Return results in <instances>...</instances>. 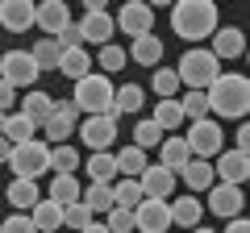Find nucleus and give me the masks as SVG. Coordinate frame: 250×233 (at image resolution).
<instances>
[{"label":"nucleus","instance_id":"f257e3e1","mask_svg":"<svg viewBox=\"0 0 250 233\" xmlns=\"http://www.w3.org/2000/svg\"><path fill=\"white\" fill-rule=\"evenodd\" d=\"M205 100H208V116L213 121H242L250 108V79L238 71H221L205 88Z\"/></svg>","mask_w":250,"mask_h":233},{"label":"nucleus","instance_id":"f03ea898","mask_svg":"<svg viewBox=\"0 0 250 233\" xmlns=\"http://www.w3.org/2000/svg\"><path fill=\"white\" fill-rule=\"evenodd\" d=\"M217 25H221V17H217L213 0H175L171 4V29L188 46H196L200 38H213Z\"/></svg>","mask_w":250,"mask_h":233},{"label":"nucleus","instance_id":"7ed1b4c3","mask_svg":"<svg viewBox=\"0 0 250 233\" xmlns=\"http://www.w3.org/2000/svg\"><path fill=\"white\" fill-rule=\"evenodd\" d=\"M175 75H179V88H188V92H205L208 83L221 75V63H217L205 46H188L184 58L175 63Z\"/></svg>","mask_w":250,"mask_h":233},{"label":"nucleus","instance_id":"20e7f679","mask_svg":"<svg viewBox=\"0 0 250 233\" xmlns=\"http://www.w3.org/2000/svg\"><path fill=\"white\" fill-rule=\"evenodd\" d=\"M71 104L80 108L83 116H108V104H113V79L100 75V71H88L83 79H75Z\"/></svg>","mask_w":250,"mask_h":233},{"label":"nucleus","instance_id":"39448f33","mask_svg":"<svg viewBox=\"0 0 250 233\" xmlns=\"http://www.w3.org/2000/svg\"><path fill=\"white\" fill-rule=\"evenodd\" d=\"M184 146H188V154H192V158L213 162L217 154L225 150V129H221V121H213V116H205V121H192V129H188Z\"/></svg>","mask_w":250,"mask_h":233},{"label":"nucleus","instance_id":"423d86ee","mask_svg":"<svg viewBox=\"0 0 250 233\" xmlns=\"http://www.w3.org/2000/svg\"><path fill=\"white\" fill-rule=\"evenodd\" d=\"M9 171H17V179H34L38 183V175L50 171V146H46L42 137H34V142H25V146H13Z\"/></svg>","mask_w":250,"mask_h":233},{"label":"nucleus","instance_id":"0eeeda50","mask_svg":"<svg viewBox=\"0 0 250 233\" xmlns=\"http://www.w3.org/2000/svg\"><path fill=\"white\" fill-rule=\"evenodd\" d=\"M75 29H80V42H92V46H108L113 42V13L100 4V0H88V9H83V17L75 21Z\"/></svg>","mask_w":250,"mask_h":233},{"label":"nucleus","instance_id":"6e6552de","mask_svg":"<svg viewBox=\"0 0 250 233\" xmlns=\"http://www.w3.org/2000/svg\"><path fill=\"white\" fill-rule=\"evenodd\" d=\"M38 75H42V71L34 67L29 50H4V54H0V79L9 83L13 92H17V88H25V92L38 88Z\"/></svg>","mask_w":250,"mask_h":233},{"label":"nucleus","instance_id":"1a4fd4ad","mask_svg":"<svg viewBox=\"0 0 250 233\" xmlns=\"http://www.w3.org/2000/svg\"><path fill=\"white\" fill-rule=\"evenodd\" d=\"M113 29H121L125 38L154 34V4H146V0H125L121 9H117V17H113Z\"/></svg>","mask_w":250,"mask_h":233},{"label":"nucleus","instance_id":"9d476101","mask_svg":"<svg viewBox=\"0 0 250 233\" xmlns=\"http://www.w3.org/2000/svg\"><path fill=\"white\" fill-rule=\"evenodd\" d=\"M80 142L88 146V154H108L117 142V121L113 116H83L80 125Z\"/></svg>","mask_w":250,"mask_h":233},{"label":"nucleus","instance_id":"9b49d317","mask_svg":"<svg viewBox=\"0 0 250 233\" xmlns=\"http://www.w3.org/2000/svg\"><path fill=\"white\" fill-rule=\"evenodd\" d=\"M75 125H80V108H75L71 100H54L50 116H46L38 129H42V134L50 137L54 146H62V137H71V134H75Z\"/></svg>","mask_w":250,"mask_h":233},{"label":"nucleus","instance_id":"f8f14e48","mask_svg":"<svg viewBox=\"0 0 250 233\" xmlns=\"http://www.w3.org/2000/svg\"><path fill=\"white\" fill-rule=\"evenodd\" d=\"M205 208L213 216H221V221H233V216H242V208H246V196H242V188H233V183H213Z\"/></svg>","mask_w":250,"mask_h":233},{"label":"nucleus","instance_id":"ddd939ff","mask_svg":"<svg viewBox=\"0 0 250 233\" xmlns=\"http://www.w3.org/2000/svg\"><path fill=\"white\" fill-rule=\"evenodd\" d=\"M213 175H217V183H233V188H242V183L250 179V154L221 150L217 162H213Z\"/></svg>","mask_w":250,"mask_h":233},{"label":"nucleus","instance_id":"4468645a","mask_svg":"<svg viewBox=\"0 0 250 233\" xmlns=\"http://www.w3.org/2000/svg\"><path fill=\"white\" fill-rule=\"evenodd\" d=\"M34 25L42 29L46 38H59L62 29L71 25V9H67L62 0H42V4H34Z\"/></svg>","mask_w":250,"mask_h":233},{"label":"nucleus","instance_id":"2eb2a0df","mask_svg":"<svg viewBox=\"0 0 250 233\" xmlns=\"http://www.w3.org/2000/svg\"><path fill=\"white\" fill-rule=\"evenodd\" d=\"M134 225H138V233H167L171 229L167 200H142V204L134 208Z\"/></svg>","mask_w":250,"mask_h":233},{"label":"nucleus","instance_id":"dca6fc26","mask_svg":"<svg viewBox=\"0 0 250 233\" xmlns=\"http://www.w3.org/2000/svg\"><path fill=\"white\" fill-rule=\"evenodd\" d=\"M175 171H167V167H146L142 175H138V188H142V196L146 200H171V192H175Z\"/></svg>","mask_w":250,"mask_h":233},{"label":"nucleus","instance_id":"f3484780","mask_svg":"<svg viewBox=\"0 0 250 233\" xmlns=\"http://www.w3.org/2000/svg\"><path fill=\"white\" fill-rule=\"evenodd\" d=\"M208 54H213L217 63H221V58H242V54H246V34H242L238 25H217Z\"/></svg>","mask_w":250,"mask_h":233},{"label":"nucleus","instance_id":"a211bd4d","mask_svg":"<svg viewBox=\"0 0 250 233\" xmlns=\"http://www.w3.org/2000/svg\"><path fill=\"white\" fill-rule=\"evenodd\" d=\"M175 179L188 183V196H200V192H208V188L217 183V175H213V162H205V158H188L184 167L175 171Z\"/></svg>","mask_w":250,"mask_h":233},{"label":"nucleus","instance_id":"6ab92c4d","mask_svg":"<svg viewBox=\"0 0 250 233\" xmlns=\"http://www.w3.org/2000/svg\"><path fill=\"white\" fill-rule=\"evenodd\" d=\"M0 25L9 29V34L34 29V4H29V0H4V4H0Z\"/></svg>","mask_w":250,"mask_h":233},{"label":"nucleus","instance_id":"aec40b11","mask_svg":"<svg viewBox=\"0 0 250 233\" xmlns=\"http://www.w3.org/2000/svg\"><path fill=\"white\" fill-rule=\"evenodd\" d=\"M0 137H4L9 146H25V142H34V137H38V125L29 121V116H21V113H4Z\"/></svg>","mask_w":250,"mask_h":233},{"label":"nucleus","instance_id":"412c9836","mask_svg":"<svg viewBox=\"0 0 250 233\" xmlns=\"http://www.w3.org/2000/svg\"><path fill=\"white\" fill-rule=\"evenodd\" d=\"M146 100V92L138 88V83H121V88H113V104H108V116L113 121H121L125 113H138Z\"/></svg>","mask_w":250,"mask_h":233},{"label":"nucleus","instance_id":"4be33fe9","mask_svg":"<svg viewBox=\"0 0 250 233\" xmlns=\"http://www.w3.org/2000/svg\"><path fill=\"white\" fill-rule=\"evenodd\" d=\"M167 208H171V225H184V229H196L200 216H205V204H200V196L167 200Z\"/></svg>","mask_w":250,"mask_h":233},{"label":"nucleus","instance_id":"5701e85b","mask_svg":"<svg viewBox=\"0 0 250 233\" xmlns=\"http://www.w3.org/2000/svg\"><path fill=\"white\" fill-rule=\"evenodd\" d=\"M113 162H117V179H138L150 162H146V150H138V146H121V150H113Z\"/></svg>","mask_w":250,"mask_h":233},{"label":"nucleus","instance_id":"b1692460","mask_svg":"<svg viewBox=\"0 0 250 233\" xmlns=\"http://www.w3.org/2000/svg\"><path fill=\"white\" fill-rule=\"evenodd\" d=\"M25 216L34 221V229H38V233H59V229H62V208L54 204V200H46V196L38 200V204L29 208Z\"/></svg>","mask_w":250,"mask_h":233},{"label":"nucleus","instance_id":"393cba45","mask_svg":"<svg viewBox=\"0 0 250 233\" xmlns=\"http://www.w3.org/2000/svg\"><path fill=\"white\" fill-rule=\"evenodd\" d=\"M4 200H9V204L17 208V213H29V208H34L38 200H42V188H38L34 179H13L9 188H4Z\"/></svg>","mask_w":250,"mask_h":233},{"label":"nucleus","instance_id":"a878e982","mask_svg":"<svg viewBox=\"0 0 250 233\" xmlns=\"http://www.w3.org/2000/svg\"><path fill=\"white\" fill-rule=\"evenodd\" d=\"M59 75H67V79H83V75L92 71V58H88V46H71V50L59 54V67H54Z\"/></svg>","mask_w":250,"mask_h":233},{"label":"nucleus","instance_id":"bb28decb","mask_svg":"<svg viewBox=\"0 0 250 233\" xmlns=\"http://www.w3.org/2000/svg\"><path fill=\"white\" fill-rule=\"evenodd\" d=\"M125 58H134L138 67H163V42L154 34H146V38H134V46H129V54Z\"/></svg>","mask_w":250,"mask_h":233},{"label":"nucleus","instance_id":"cd10ccee","mask_svg":"<svg viewBox=\"0 0 250 233\" xmlns=\"http://www.w3.org/2000/svg\"><path fill=\"white\" fill-rule=\"evenodd\" d=\"M50 108H54V96H50V92H42V88H29L17 113H21V116H29L34 125H42L46 116H50Z\"/></svg>","mask_w":250,"mask_h":233},{"label":"nucleus","instance_id":"c85d7f7f","mask_svg":"<svg viewBox=\"0 0 250 233\" xmlns=\"http://www.w3.org/2000/svg\"><path fill=\"white\" fill-rule=\"evenodd\" d=\"M80 196H83V188H80L75 175H54L50 179V196L46 200H54L59 208H67V204H80Z\"/></svg>","mask_w":250,"mask_h":233},{"label":"nucleus","instance_id":"c756f323","mask_svg":"<svg viewBox=\"0 0 250 233\" xmlns=\"http://www.w3.org/2000/svg\"><path fill=\"white\" fill-rule=\"evenodd\" d=\"M83 171H88V183H113V179H117V162H113V150H108V154H88Z\"/></svg>","mask_w":250,"mask_h":233},{"label":"nucleus","instance_id":"7c9ffc66","mask_svg":"<svg viewBox=\"0 0 250 233\" xmlns=\"http://www.w3.org/2000/svg\"><path fill=\"white\" fill-rule=\"evenodd\" d=\"M188 158H192V154H188L184 137H163V142H159V167H167V171H179Z\"/></svg>","mask_w":250,"mask_h":233},{"label":"nucleus","instance_id":"2f4dec72","mask_svg":"<svg viewBox=\"0 0 250 233\" xmlns=\"http://www.w3.org/2000/svg\"><path fill=\"white\" fill-rule=\"evenodd\" d=\"M150 121L163 129V134L179 129V125H184V108H179V100H159V104H154V113H150Z\"/></svg>","mask_w":250,"mask_h":233},{"label":"nucleus","instance_id":"473e14b6","mask_svg":"<svg viewBox=\"0 0 250 233\" xmlns=\"http://www.w3.org/2000/svg\"><path fill=\"white\" fill-rule=\"evenodd\" d=\"M59 54H62V46L54 42V38H38L34 50H29V58H34L38 71H54V67H59Z\"/></svg>","mask_w":250,"mask_h":233},{"label":"nucleus","instance_id":"72a5a7b5","mask_svg":"<svg viewBox=\"0 0 250 233\" xmlns=\"http://www.w3.org/2000/svg\"><path fill=\"white\" fill-rule=\"evenodd\" d=\"M80 150H75V146H50V171L54 175H75V171H80Z\"/></svg>","mask_w":250,"mask_h":233},{"label":"nucleus","instance_id":"f704fd0d","mask_svg":"<svg viewBox=\"0 0 250 233\" xmlns=\"http://www.w3.org/2000/svg\"><path fill=\"white\" fill-rule=\"evenodd\" d=\"M142 188H138V179H113V204L117 208H129L134 213L138 204H142Z\"/></svg>","mask_w":250,"mask_h":233},{"label":"nucleus","instance_id":"c9c22d12","mask_svg":"<svg viewBox=\"0 0 250 233\" xmlns=\"http://www.w3.org/2000/svg\"><path fill=\"white\" fill-rule=\"evenodd\" d=\"M80 200L92 208V216H96V213H108V208H113V183H88Z\"/></svg>","mask_w":250,"mask_h":233},{"label":"nucleus","instance_id":"e433bc0d","mask_svg":"<svg viewBox=\"0 0 250 233\" xmlns=\"http://www.w3.org/2000/svg\"><path fill=\"white\" fill-rule=\"evenodd\" d=\"M150 88H154V96H159V100H175V92H179V75H175V67H154Z\"/></svg>","mask_w":250,"mask_h":233},{"label":"nucleus","instance_id":"4c0bfd02","mask_svg":"<svg viewBox=\"0 0 250 233\" xmlns=\"http://www.w3.org/2000/svg\"><path fill=\"white\" fill-rule=\"evenodd\" d=\"M96 67H100V75H108V79H113V71H121V67H125V46H117V42L100 46Z\"/></svg>","mask_w":250,"mask_h":233},{"label":"nucleus","instance_id":"58836bf2","mask_svg":"<svg viewBox=\"0 0 250 233\" xmlns=\"http://www.w3.org/2000/svg\"><path fill=\"white\" fill-rule=\"evenodd\" d=\"M179 100V108H184V121L192 116V121H205L208 116V100H205V92H184V96H175Z\"/></svg>","mask_w":250,"mask_h":233},{"label":"nucleus","instance_id":"ea45409f","mask_svg":"<svg viewBox=\"0 0 250 233\" xmlns=\"http://www.w3.org/2000/svg\"><path fill=\"white\" fill-rule=\"evenodd\" d=\"M159 142H163V129L154 125L150 116L134 125V142H129V146H138V150H150V146H159Z\"/></svg>","mask_w":250,"mask_h":233},{"label":"nucleus","instance_id":"a19ab883","mask_svg":"<svg viewBox=\"0 0 250 233\" xmlns=\"http://www.w3.org/2000/svg\"><path fill=\"white\" fill-rule=\"evenodd\" d=\"M104 216H108V221H104V229H108V233H138L134 213H129V208H117V204H113Z\"/></svg>","mask_w":250,"mask_h":233},{"label":"nucleus","instance_id":"79ce46f5","mask_svg":"<svg viewBox=\"0 0 250 233\" xmlns=\"http://www.w3.org/2000/svg\"><path fill=\"white\" fill-rule=\"evenodd\" d=\"M62 225H67V229H75V233L88 229V225H92V208L83 204V200H80V204H67V208H62Z\"/></svg>","mask_w":250,"mask_h":233},{"label":"nucleus","instance_id":"37998d69","mask_svg":"<svg viewBox=\"0 0 250 233\" xmlns=\"http://www.w3.org/2000/svg\"><path fill=\"white\" fill-rule=\"evenodd\" d=\"M0 233H38V229H34V221H29L25 213H13V216L0 221Z\"/></svg>","mask_w":250,"mask_h":233},{"label":"nucleus","instance_id":"c03bdc74","mask_svg":"<svg viewBox=\"0 0 250 233\" xmlns=\"http://www.w3.org/2000/svg\"><path fill=\"white\" fill-rule=\"evenodd\" d=\"M13 96H17V92H13L4 79H0V113H13Z\"/></svg>","mask_w":250,"mask_h":233},{"label":"nucleus","instance_id":"a18cd8bd","mask_svg":"<svg viewBox=\"0 0 250 233\" xmlns=\"http://www.w3.org/2000/svg\"><path fill=\"white\" fill-rule=\"evenodd\" d=\"M233 150L250 154V125H246V121H242V125H238V146H233Z\"/></svg>","mask_w":250,"mask_h":233},{"label":"nucleus","instance_id":"49530a36","mask_svg":"<svg viewBox=\"0 0 250 233\" xmlns=\"http://www.w3.org/2000/svg\"><path fill=\"white\" fill-rule=\"evenodd\" d=\"M225 233H250V221L246 216H233V221H225Z\"/></svg>","mask_w":250,"mask_h":233},{"label":"nucleus","instance_id":"de8ad7c7","mask_svg":"<svg viewBox=\"0 0 250 233\" xmlns=\"http://www.w3.org/2000/svg\"><path fill=\"white\" fill-rule=\"evenodd\" d=\"M80 233H108V229H104V221H92L88 229H80Z\"/></svg>","mask_w":250,"mask_h":233},{"label":"nucleus","instance_id":"09e8293b","mask_svg":"<svg viewBox=\"0 0 250 233\" xmlns=\"http://www.w3.org/2000/svg\"><path fill=\"white\" fill-rule=\"evenodd\" d=\"M9 154H13V146L4 142V137H0V162H9Z\"/></svg>","mask_w":250,"mask_h":233},{"label":"nucleus","instance_id":"8fccbe9b","mask_svg":"<svg viewBox=\"0 0 250 233\" xmlns=\"http://www.w3.org/2000/svg\"><path fill=\"white\" fill-rule=\"evenodd\" d=\"M188 233H217V229H208V225H196V229H188Z\"/></svg>","mask_w":250,"mask_h":233},{"label":"nucleus","instance_id":"3c124183","mask_svg":"<svg viewBox=\"0 0 250 233\" xmlns=\"http://www.w3.org/2000/svg\"><path fill=\"white\" fill-rule=\"evenodd\" d=\"M0 125H4V113H0Z\"/></svg>","mask_w":250,"mask_h":233}]
</instances>
